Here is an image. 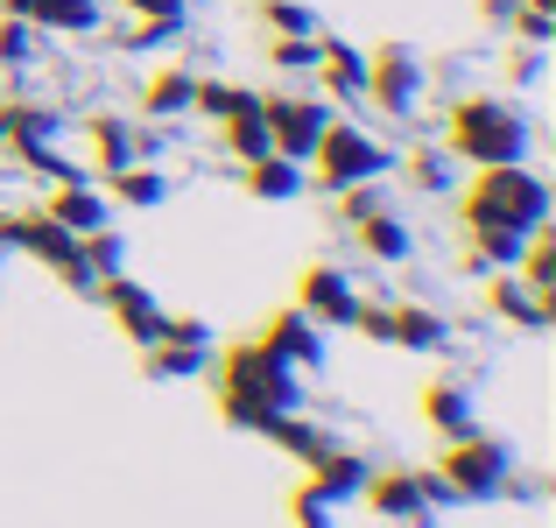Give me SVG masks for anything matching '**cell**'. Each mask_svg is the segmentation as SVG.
I'll use <instances>...</instances> for the list:
<instances>
[{"label":"cell","mask_w":556,"mask_h":528,"mask_svg":"<svg viewBox=\"0 0 556 528\" xmlns=\"http://www.w3.org/2000/svg\"><path fill=\"white\" fill-rule=\"evenodd\" d=\"M218 408H226V423H240V430H261L268 416L296 408V380H289V366L275 360V352H261L247 339L218 360Z\"/></svg>","instance_id":"1"},{"label":"cell","mask_w":556,"mask_h":528,"mask_svg":"<svg viewBox=\"0 0 556 528\" xmlns=\"http://www.w3.org/2000/svg\"><path fill=\"white\" fill-rule=\"evenodd\" d=\"M444 149L465 155V163H479V169L521 163V149H529V121H521L515 106H501V99H458V106L444 113Z\"/></svg>","instance_id":"2"},{"label":"cell","mask_w":556,"mask_h":528,"mask_svg":"<svg viewBox=\"0 0 556 528\" xmlns=\"http://www.w3.org/2000/svg\"><path fill=\"white\" fill-rule=\"evenodd\" d=\"M549 218V184L521 163H493L479 169V184L465 190V226H515L535 232Z\"/></svg>","instance_id":"3"},{"label":"cell","mask_w":556,"mask_h":528,"mask_svg":"<svg viewBox=\"0 0 556 528\" xmlns=\"http://www.w3.org/2000/svg\"><path fill=\"white\" fill-rule=\"evenodd\" d=\"M311 163H317V184L325 190H353V184H374V176L388 169V149H380L367 127H353V121H325Z\"/></svg>","instance_id":"4"},{"label":"cell","mask_w":556,"mask_h":528,"mask_svg":"<svg viewBox=\"0 0 556 528\" xmlns=\"http://www.w3.org/2000/svg\"><path fill=\"white\" fill-rule=\"evenodd\" d=\"M501 479H507V451L486 444V437H472V430L451 437L444 458H437V487H444V493H465V501L501 493Z\"/></svg>","instance_id":"5"},{"label":"cell","mask_w":556,"mask_h":528,"mask_svg":"<svg viewBox=\"0 0 556 528\" xmlns=\"http://www.w3.org/2000/svg\"><path fill=\"white\" fill-rule=\"evenodd\" d=\"M261 121H268V149H275V155H289V163H303V155L317 149V135H325L331 106L275 92V99H261Z\"/></svg>","instance_id":"6"},{"label":"cell","mask_w":556,"mask_h":528,"mask_svg":"<svg viewBox=\"0 0 556 528\" xmlns=\"http://www.w3.org/2000/svg\"><path fill=\"white\" fill-rule=\"evenodd\" d=\"M367 92H374L388 113H416V99H422V64L402 50V42H388V50H374V64H367Z\"/></svg>","instance_id":"7"},{"label":"cell","mask_w":556,"mask_h":528,"mask_svg":"<svg viewBox=\"0 0 556 528\" xmlns=\"http://www.w3.org/2000/svg\"><path fill=\"white\" fill-rule=\"evenodd\" d=\"M311 325H353V311H359V297H353V282H345V268H311L303 275V303H296Z\"/></svg>","instance_id":"8"},{"label":"cell","mask_w":556,"mask_h":528,"mask_svg":"<svg viewBox=\"0 0 556 528\" xmlns=\"http://www.w3.org/2000/svg\"><path fill=\"white\" fill-rule=\"evenodd\" d=\"M261 352H275L282 366H311L317 352H325V339H317V325L303 311H275L268 325H261V339H254Z\"/></svg>","instance_id":"9"},{"label":"cell","mask_w":556,"mask_h":528,"mask_svg":"<svg viewBox=\"0 0 556 528\" xmlns=\"http://www.w3.org/2000/svg\"><path fill=\"white\" fill-rule=\"evenodd\" d=\"M56 135V113L50 106H28V99H0V149H14L28 163L36 149H50Z\"/></svg>","instance_id":"10"},{"label":"cell","mask_w":556,"mask_h":528,"mask_svg":"<svg viewBox=\"0 0 556 528\" xmlns=\"http://www.w3.org/2000/svg\"><path fill=\"white\" fill-rule=\"evenodd\" d=\"M359 493H367L374 515H394V521H416L422 507H430V487H422L416 473H367Z\"/></svg>","instance_id":"11"},{"label":"cell","mask_w":556,"mask_h":528,"mask_svg":"<svg viewBox=\"0 0 556 528\" xmlns=\"http://www.w3.org/2000/svg\"><path fill=\"white\" fill-rule=\"evenodd\" d=\"M99 297L113 303V317L127 325V339H141V345H149L155 331H163V303H155L141 282H127V275H106V282H99Z\"/></svg>","instance_id":"12"},{"label":"cell","mask_w":556,"mask_h":528,"mask_svg":"<svg viewBox=\"0 0 556 528\" xmlns=\"http://www.w3.org/2000/svg\"><path fill=\"white\" fill-rule=\"evenodd\" d=\"M42 212H50L64 232H78V240L106 226V198H99V190H85V184H56V198L42 204Z\"/></svg>","instance_id":"13"},{"label":"cell","mask_w":556,"mask_h":528,"mask_svg":"<svg viewBox=\"0 0 556 528\" xmlns=\"http://www.w3.org/2000/svg\"><path fill=\"white\" fill-rule=\"evenodd\" d=\"M311 71H317V78H325L339 99H359V92H367V56H359L353 42H317V64H311Z\"/></svg>","instance_id":"14"},{"label":"cell","mask_w":556,"mask_h":528,"mask_svg":"<svg viewBox=\"0 0 556 528\" xmlns=\"http://www.w3.org/2000/svg\"><path fill=\"white\" fill-rule=\"evenodd\" d=\"M486 303H493L501 317H515V325H529V331H535V325H549V297H535L521 275H501V282L486 289Z\"/></svg>","instance_id":"15"},{"label":"cell","mask_w":556,"mask_h":528,"mask_svg":"<svg viewBox=\"0 0 556 528\" xmlns=\"http://www.w3.org/2000/svg\"><path fill=\"white\" fill-rule=\"evenodd\" d=\"M422 416H430L444 437H465V430H472V402H465L458 380H430V388H422Z\"/></svg>","instance_id":"16"},{"label":"cell","mask_w":556,"mask_h":528,"mask_svg":"<svg viewBox=\"0 0 556 528\" xmlns=\"http://www.w3.org/2000/svg\"><path fill=\"white\" fill-rule=\"evenodd\" d=\"M317 479H311V493H317V501H339V493H359V479H367V465H359L353 458V451H317Z\"/></svg>","instance_id":"17"},{"label":"cell","mask_w":556,"mask_h":528,"mask_svg":"<svg viewBox=\"0 0 556 528\" xmlns=\"http://www.w3.org/2000/svg\"><path fill=\"white\" fill-rule=\"evenodd\" d=\"M388 345H416V352L444 345V317L416 311V303H394V311H388Z\"/></svg>","instance_id":"18"},{"label":"cell","mask_w":556,"mask_h":528,"mask_svg":"<svg viewBox=\"0 0 556 528\" xmlns=\"http://www.w3.org/2000/svg\"><path fill=\"white\" fill-rule=\"evenodd\" d=\"M169 198V184L155 169H106V204H135V212H149V204H163Z\"/></svg>","instance_id":"19"},{"label":"cell","mask_w":556,"mask_h":528,"mask_svg":"<svg viewBox=\"0 0 556 528\" xmlns=\"http://www.w3.org/2000/svg\"><path fill=\"white\" fill-rule=\"evenodd\" d=\"M92 155H99V169H127V163L141 155L135 127H127V121H113V113H99V121H92Z\"/></svg>","instance_id":"20"},{"label":"cell","mask_w":556,"mask_h":528,"mask_svg":"<svg viewBox=\"0 0 556 528\" xmlns=\"http://www.w3.org/2000/svg\"><path fill=\"white\" fill-rule=\"evenodd\" d=\"M247 190H254V198H296L303 169L289 163V155H261V163H247Z\"/></svg>","instance_id":"21"},{"label":"cell","mask_w":556,"mask_h":528,"mask_svg":"<svg viewBox=\"0 0 556 528\" xmlns=\"http://www.w3.org/2000/svg\"><path fill=\"white\" fill-rule=\"evenodd\" d=\"M28 22H36V28H64V36H85V28H99V0H36Z\"/></svg>","instance_id":"22"},{"label":"cell","mask_w":556,"mask_h":528,"mask_svg":"<svg viewBox=\"0 0 556 528\" xmlns=\"http://www.w3.org/2000/svg\"><path fill=\"white\" fill-rule=\"evenodd\" d=\"M353 232H359V247H367L374 261H402V254H408V232H402V218H388V212H367Z\"/></svg>","instance_id":"23"},{"label":"cell","mask_w":556,"mask_h":528,"mask_svg":"<svg viewBox=\"0 0 556 528\" xmlns=\"http://www.w3.org/2000/svg\"><path fill=\"white\" fill-rule=\"evenodd\" d=\"M226 127V149L240 155V163H261V155H275L268 149V121H261V106L254 113H232V121H218Z\"/></svg>","instance_id":"24"},{"label":"cell","mask_w":556,"mask_h":528,"mask_svg":"<svg viewBox=\"0 0 556 528\" xmlns=\"http://www.w3.org/2000/svg\"><path fill=\"white\" fill-rule=\"evenodd\" d=\"M190 92H198L190 71H155L149 92H141V106H149V113H190Z\"/></svg>","instance_id":"25"},{"label":"cell","mask_w":556,"mask_h":528,"mask_svg":"<svg viewBox=\"0 0 556 528\" xmlns=\"http://www.w3.org/2000/svg\"><path fill=\"white\" fill-rule=\"evenodd\" d=\"M190 106H198V113H212V121H232V113H254L261 106V99L254 92H247V85H198V92H190Z\"/></svg>","instance_id":"26"},{"label":"cell","mask_w":556,"mask_h":528,"mask_svg":"<svg viewBox=\"0 0 556 528\" xmlns=\"http://www.w3.org/2000/svg\"><path fill=\"white\" fill-rule=\"evenodd\" d=\"M261 22H268V36H317L311 8H296V0H261Z\"/></svg>","instance_id":"27"},{"label":"cell","mask_w":556,"mask_h":528,"mask_svg":"<svg viewBox=\"0 0 556 528\" xmlns=\"http://www.w3.org/2000/svg\"><path fill=\"white\" fill-rule=\"evenodd\" d=\"M507 22H515L521 42H535V50L556 36V8H543V0H515V14H507Z\"/></svg>","instance_id":"28"},{"label":"cell","mask_w":556,"mask_h":528,"mask_svg":"<svg viewBox=\"0 0 556 528\" xmlns=\"http://www.w3.org/2000/svg\"><path fill=\"white\" fill-rule=\"evenodd\" d=\"M268 64L275 71H311L317 64V36H275L268 42Z\"/></svg>","instance_id":"29"},{"label":"cell","mask_w":556,"mask_h":528,"mask_svg":"<svg viewBox=\"0 0 556 528\" xmlns=\"http://www.w3.org/2000/svg\"><path fill=\"white\" fill-rule=\"evenodd\" d=\"M444 176H451L444 149H422V155H408V184H416V190H444Z\"/></svg>","instance_id":"30"},{"label":"cell","mask_w":556,"mask_h":528,"mask_svg":"<svg viewBox=\"0 0 556 528\" xmlns=\"http://www.w3.org/2000/svg\"><path fill=\"white\" fill-rule=\"evenodd\" d=\"M535 78H543V50L521 42V50H515V85H535Z\"/></svg>","instance_id":"31"},{"label":"cell","mask_w":556,"mask_h":528,"mask_svg":"<svg viewBox=\"0 0 556 528\" xmlns=\"http://www.w3.org/2000/svg\"><path fill=\"white\" fill-rule=\"evenodd\" d=\"M135 14H184V0H127Z\"/></svg>","instance_id":"32"},{"label":"cell","mask_w":556,"mask_h":528,"mask_svg":"<svg viewBox=\"0 0 556 528\" xmlns=\"http://www.w3.org/2000/svg\"><path fill=\"white\" fill-rule=\"evenodd\" d=\"M543 8H556V0H543Z\"/></svg>","instance_id":"33"}]
</instances>
